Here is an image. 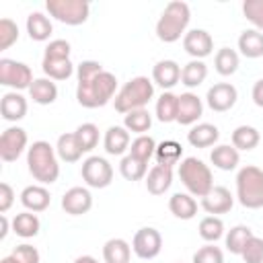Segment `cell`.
<instances>
[{"label": "cell", "mask_w": 263, "mask_h": 263, "mask_svg": "<svg viewBox=\"0 0 263 263\" xmlns=\"http://www.w3.org/2000/svg\"><path fill=\"white\" fill-rule=\"evenodd\" d=\"M76 101L86 109L105 107L113 95H117V78L115 74L103 70V66L95 60H84L76 68Z\"/></svg>", "instance_id": "6da1fadb"}, {"label": "cell", "mask_w": 263, "mask_h": 263, "mask_svg": "<svg viewBox=\"0 0 263 263\" xmlns=\"http://www.w3.org/2000/svg\"><path fill=\"white\" fill-rule=\"evenodd\" d=\"M27 164L33 179L39 181L41 185H51L60 177L58 152L45 140H37L27 148Z\"/></svg>", "instance_id": "7a4b0ae2"}, {"label": "cell", "mask_w": 263, "mask_h": 263, "mask_svg": "<svg viewBox=\"0 0 263 263\" xmlns=\"http://www.w3.org/2000/svg\"><path fill=\"white\" fill-rule=\"evenodd\" d=\"M191 21V10L185 2L175 0L168 2L156 23V37L164 43H175L181 39V35L185 37V29Z\"/></svg>", "instance_id": "3957f363"}, {"label": "cell", "mask_w": 263, "mask_h": 263, "mask_svg": "<svg viewBox=\"0 0 263 263\" xmlns=\"http://www.w3.org/2000/svg\"><path fill=\"white\" fill-rule=\"evenodd\" d=\"M154 97V82L146 76H136L127 80L115 95V111L117 113H129L136 109H144L150 99Z\"/></svg>", "instance_id": "277c9868"}, {"label": "cell", "mask_w": 263, "mask_h": 263, "mask_svg": "<svg viewBox=\"0 0 263 263\" xmlns=\"http://www.w3.org/2000/svg\"><path fill=\"white\" fill-rule=\"evenodd\" d=\"M179 179L185 185V189L189 191V195H193V197H203L214 187V177H212L210 166L195 156H187L181 160Z\"/></svg>", "instance_id": "5b68a950"}, {"label": "cell", "mask_w": 263, "mask_h": 263, "mask_svg": "<svg viewBox=\"0 0 263 263\" xmlns=\"http://www.w3.org/2000/svg\"><path fill=\"white\" fill-rule=\"evenodd\" d=\"M236 197L242 208L259 210L263 208V171L259 166L247 164L236 175Z\"/></svg>", "instance_id": "8992f818"}, {"label": "cell", "mask_w": 263, "mask_h": 263, "mask_svg": "<svg viewBox=\"0 0 263 263\" xmlns=\"http://www.w3.org/2000/svg\"><path fill=\"white\" fill-rule=\"evenodd\" d=\"M41 68L51 80H68L74 74V64L70 62V43L66 39H53L45 47Z\"/></svg>", "instance_id": "52a82bcc"}, {"label": "cell", "mask_w": 263, "mask_h": 263, "mask_svg": "<svg viewBox=\"0 0 263 263\" xmlns=\"http://www.w3.org/2000/svg\"><path fill=\"white\" fill-rule=\"evenodd\" d=\"M45 8H47L49 16H53L55 21L70 25V27H78V25L86 23V18L90 14V4L84 0H47Z\"/></svg>", "instance_id": "ba28073f"}, {"label": "cell", "mask_w": 263, "mask_h": 263, "mask_svg": "<svg viewBox=\"0 0 263 263\" xmlns=\"http://www.w3.org/2000/svg\"><path fill=\"white\" fill-rule=\"evenodd\" d=\"M33 80H35L33 72L27 64L8 60V58L0 60V84L2 86H10L14 90H25V88H31Z\"/></svg>", "instance_id": "9c48e42d"}, {"label": "cell", "mask_w": 263, "mask_h": 263, "mask_svg": "<svg viewBox=\"0 0 263 263\" xmlns=\"http://www.w3.org/2000/svg\"><path fill=\"white\" fill-rule=\"evenodd\" d=\"M80 175H82V179H84V183L88 187H92V189H105L113 181V166L103 156H88L82 162Z\"/></svg>", "instance_id": "30bf717a"}, {"label": "cell", "mask_w": 263, "mask_h": 263, "mask_svg": "<svg viewBox=\"0 0 263 263\" xmlns=\"http://www.w3.org/2000/svg\"><path fill=\"white\" fill-rule=\"evenodd\" d=\"M27 142H29V138L23 127H16V125L6 127L0 136V158L4 162H14L25 152Z\"/></svg>", "instance_id": "8fae6325"}, {"label": "cell", "mask_w": 263, "mask_h": 263, "mask_svg": "<svg viewBox=\"0 0 263 263\" xmlns=\"http://www.w3.org/2000/svg\"><path fill=\"white\" fill-rule=\"evenodd\" d=\"M132 249L140 259H154V257H158V253L162 249V236L156 228L144 226L134 234Z\"/></svg>", "instance_id": "7c38bea8"}, {"label": "cell", "mask_w": 263, "mask_h": 263, "mask_svg": "<svg viewBox=\"0 0 263 263\" xmlns=\"http://www.w3.org/2000/svg\"><path fill=\"white\" fill-rule=\"evenodd\" d=\"M183 49L193 60H203L214 51V39L203 29H191L183 37Z\"/></svg>", "instance_id": "4fadbf2b"}, {"label": "cell", "mask_w": 263, "mask_h": 263, "mask_svg": "<svg viewBox=\"0 0 263 263\" xmlns=\"http://www.w3.org/2000/svg\"><path fill=\"white\" fill-rule=\"evenodd\" d=\"M238 99V92L236 88L230 84V82H218L214 84L208 95H205V101H208V107L216 113H224V111H230L234 107Z\"/></svg>", "instance_id": "5bb4252c"}, {"label": "cell", "mask_w": 263, "mask_h": 263, "mask_svg": "<svg viewBox=\"0 0 263 263\" xmlns=\"http://www.w3.org/2000/svg\"><path fill=\"white\" fill-rule=\"evenodd\" d=\"M92 208V195L86 187H72L62 197V210L70 216H82Z\"/></svg>", "instance_id": "9a60e30c"}, {"label": "cell", "mask_w": 263, "mask_h": 263, "mask_svg": "<svg viewBox=\"0 0 263 263\" xmlns=\"http://www.w3.org/2000/svg\"><path fill=\"white\" fill-rule=\"evenodd\" d=\"M232 205H234V197H232V193H230L226 187H222V185L212 187V189L201 197V208H203L208 214H212V216H216V214H228V212L232 210Z\"/></svg>", "instance_id": "2e32d148"}, {"label": "cell", "mask_w": 263, "mask_h": 263, "mask_svg": "<svg viewBox=\"0 0 263 263\" xmlns=\"http://www.w3.org/2000/svg\"><path fill=\"white\" fill-rule=\"evenodd\" d=\"M181 80V66L175 60H160L152 68V82L162 90H171Z\"/></svg>", "instance_id": "e0dca14e"}, {"label": "cell", "mask_w": 263, "mask_h": 263, "mask_svg": "<svg viewBox=\"0 0 263 263\" xmlns=\"http://www.w3.org/2000/svg\"><path fill=\"white\" fill-rule=\"evenodd\" d=\"M203 113V103L195 92H183L179 95V111H177V123L181 125H193Z\"/></svg>", "instance_id": "ac0fdd59"}, {"label": "cell", "mask_w": 263, "mask_h": 263, "mask_svg": "<svg viewBox=\"0 0 263 263\" xmlns=\"http://www.w3.org/2000/svg\"><path fill=\"white\" fill-rule=\"evenodd\" d=\"M0 115L6 121H21L27 115V99L21 92H6L0 101Z\"/></svg>", "instance_id": "d6986e66"}, {"label": "cell", "mask_w": 263, "mask_h": 263, "mask_svg": "<svg viewBox=\"0 0 263 263\" xmlns=\"http://www.w3.org/2000/svg\"><path fill=\"white\" fill-rule=\"evenodd\" d=\"M173 185V168L171 166H162V164H154L148 175H146V189L152 195H162L164 191H168V187Z\"/></svg>", "instance_id": "ffe728a7"}, {"label": "cell", "mask_w": 263, "mask_h": 263, "mask_svg": "<svg viewBox=\"0 0 263 263\" xmlns=\"http://www.w3.org/2000/svg\"><path fill=\"white\" fill-rule=\"evenodd\" d=\"M21 203L29 212H43L51 203V195L43 185H29L21 191Z\"/></svg>", "instance_id": "44dd1931"}, {"label": "cell", "mask_w": 263, "mask_h": 263, "mask_svg": "<svg viewBox=\"0 0 263 263\" xmlns=\"http://www.w3.org/2000/svg\"><path fill=\"white\" fill-rule=\"evenodd\" d=\"M103 146H105V152L111 154V156H121L127 148H129V132L121 125H111L107 132H105V138H103Z\"/></svg>", "instance_id": "7402d4cb"}, {"label": "cell", "mask_w": 263, "mask_h": 263, "mask_svg": "<svg viewBox=\"0 0 263 263\" xmlns=\"http://www.w3.org/2000/svg\"><path fill=\"white\" fill-rule=\"evenodd\" d=\"M220 129L212 123H197L187 132V142L193 148H210L218 142Z\"/></svg>", "instance_id": "603a6c76"}, {"label": "cell", "mask_w": 263, "mask_h": 263, "mask_svg": "<svg viewBox=\"0 0 263 263\" xmlns=\"http://www.w3.org/2000/svg\"><path fill=\"white\" fill-rule=\"evenodd\" d=\"M210 160L220 171H234L238 166V162H240V154H238V150L234 146L220 144L210 152Z\"/></svg>", "instance_id": "cb8c5ba5"}, {"label": "cell", "mask_w": 263, "mask_h": 263, "mask_svg": "<svg viewBox=\"0 0 263 263\" xmlns=\"http://www.w3.org/2000/svg\"><path fill=\"white\" fill-rule=\"evenodd\" d=\"M238 49L245 58L257 60L263 55V33L257 29H247L238 37Z\"/></svg>", "instance_id": "d4e9b609"}, {"label": "cell", "mask_w": 263, "mask_h": 263, "mask_svg": "<svg viewBox=\"0 0 263 263\" xmlns=\"http://www.w3.org/2000/svg\"><path fill=\"white\" fill-rule=\"evenodd\" d=\"M168 210L179 220H191L197 214V201L193 199V195L179 191L168 199Z\"/></svg>", "instance_id": "484cf974"}, {"label": "cell", "mask_w": 263, "mask_h": 263, "mask_svg": "<svg viewBox=\"0 0 263 263\" xmlns=\"http://www.w3.org/2000/svg\"><path fill=\"white\" fill-rule=\"evenodd\" d=\"M29 95L37 105H51L58 99V86L51 78H35L29 88Z\"/></svg>", "instance_id": "4316f807"}, {"label": "cell", "mask_w": 263, "mask_h": 263, "mask_svg": "<svg viewBox=\"0 0 263 263\" xmlns=\"http://www.w3.org/2000/svg\"><path fill=\"white\" fill-rule=\"evenodd\" d=\"M51 31H53V25L49 16H45L43 12H31L27 16V33L33 41H47Z\"/></svg>", "instance_id": "83f0119b"}, {"label": "cell", "mask_w": 263, "mask_h": 263, "mask_svg": "<svg viewBox=\"0 0 263 263\" xmlns=\"http://www.w3.org/2000/svg\"><path fill=\"white\" fill-rule=\"evenodd\" d=\"M181 156H183V146L175 140H164L160 144H156V152H154V158H156V164H162V166H171L173 164H179L181 162Z\"/></svg>", "instance_id": "f1b7e54d"}, {"label": "cell", "mask_w": 263, "mask_h": 263, "mask_svg": "<svg viewBox=\"0 0 263 263\" xmlns=\"http://www.w3.org/2000/svg\"><path fill=\"white\" fill-rule=\"evenodd\" d=\"M39 228H41V222L35 214L31 212H21L12 218V232L21 238H33L39 234Z\"/></svg>", "instance_id": "f546056e"}, {"label": "cell", "mask_w": 263, "mask_h": 263, "mask_svg": "<svg viewBox=\"0 0 263 263\" xmlns=\"http://www.w3.org/2000/svg\"><path fill=\"white\" fill-rule=\"evenodd\" d=\"M132 247L123 238H109L103 245V259L105 263H129Z\"/></svg>", "instance_id": "4dcf8cb0"}, {"label": "cell", "mask_w": 263, "mask_h": 263, "mask_svg": "<svg viewBox=\"0 0 263 263\" xmlns=\"http://www.w3.org/2000/svg\"><path fill=\"white\" fill-rule=\"evenodd\" d=\"M208 78V66L203 60H191L181 68V84L187 88H197Z\"/></svg>", "instance_id": "1f68e13d"}, {"label": "cell", "mask_w": 263, "mask_h": 263, "mask_svg": "<svg viewBox=\"0 0 263 263\" xmlns=\"http://www.w3.org/2000/svg\"><path fill=\"white\" fill-rule=\"evenodd\" d=\"M177 111H179V95L166 90L158 97L156 101V117L162 123H171L177 121Z\"/></svg>", "instance_id": "d6a6232c"}, {"label": "cell", "mask_w": 263, "mask_h": 263, "mask_svg": "<svg viewBox=\"0 0 263 263\" xmlns=\"http://www.w3.org/2000/svg\"><path fill=\"white\" fill-rule=\"evenodd\" d=\"M55 152H58V158L64 160V162H78L80 156L84 154L76 142V136L74 132L72 134H62L58 138V144H55Z\"/></svg>", "instance_id": "836d02e7"}, {"label": "cell", "mask_w": 263, "mask_h": 263, "mask_svg": "<svg viewBox=\"0 0 263 263\" xmlns=\"http://www.w3.org/2000/svg\"><path fill=\"white\" fill-rule=\"evenodd\" d=\"M261 142V134L257 132V127L253 125H238L234 132H232V146L236 150H253L257 148V144Z\"/></svg>", "instance_id": "e575fe53"}, {"label": "cell", "mask_w": 263, "mask_h": 263, "mask_svg": "<svg viewBox=\"0 0 263 263\" xmlns=\"http://www.w3.org/2000/svg\"><path fill=\"white\" fill-rule=\"evenodd\" d=\"M150 125H152V115L148 113V109H136L123 115V127L138 136H144L150 129Z\"/></svg>", "instance_id": "d590c367"}, {"label": "cell", "mask_w": 263, "mask_h": 263, "mask_svg": "<svg viewBox=\"0 0 263 263\" xmlns=\"http://www.w3.org/2000/svg\"><path fill=\"white\" fill-rule=\"evenodd\" d=\"M238 64H240V58L234 49L230 47H222L218 49L216 58H214V66H216V72L220 76H232L236 70H238Z\"/></svg>", "instance_id": "8d00e7d4"}, {"label": "cell", "mask_w": 263, "mask_h": 263, "mask_svg": "<svg viewBox=\"0 0 263 263\" xmlns=\"http://www.w3.org/2000/svg\"><path fill=\"white\" fill-rule=\"evenodd\" d=\"M119 173H121V177L125 181H140V179H144L148 175V162L127 154L119 162Z\"/></svg>", "instance_id": "74e56055"}, {"label": "cell", "mask_w": 263, "mask_h": 263, "mask_svg": "<svg viewBox=\"0 0 263 263\" xmlns=\"http://www.w3.org/2000/svg\"><path fill=\"white\" fill-rule=\"evenodd\" d=\"M251 236H255L253 230L249 226H245V224H238V226H234V228L228 230V234H226V249L232 255H240Z\"/></svg>", "instance_id": "f35d334b"}, {"label": "cell", "mask_w": 263, "mask_h": 263, "mask_svg": "<svg viewBox=\"0 0 263 263\" xmlns=\"http://www.w3.org/2000/svg\"><path fill=\"white\" fill-rule=\"evenodd\" d=\"M197 230L205 242H216L224 236V222L218 216H205V218H201Z\"/></svg>", "instance_id": "ab89813d"}, {"label": "cell", "mask_w": 263, "mask_h": 263, "mask_svg": "<svg viewBox=\"0 0 263 263\" xmlns=\"http://www.w3.org/2000/svg\"><path fill=\"white\" fill-rule=\"evenodd\" d=\"M74 136H76V142H78V146H80L82 152H90L99 144V127L95 123H82V125H78L76 132H74Z\"/></svg>", "instance_id": "60d3db41"}, {"label": "cell", "mask_w": 263, "mask_h": 263, "mask_svg": "<svg viewBox=\"0 0 263 263\" xmlns=\"http://www.w3.org/2000/svg\"><path fill=\"white\" fill-rule=\"evenodd\" d=\"M154 152H156V142H154L152 136H146V134L144 136H138L129 144V154L136 156V158H140V160H144V162H148L154 156Z\"/></svg>", "instance_id": "b9f144b4"}, {"label": "cell", "mask_w": 263, "mask_h": 263, "mask_svg": "<svg viewBox=\"0 0 263 263\" xmlns=\"http://www.w3.org/2000/svg\"><path fill=\"white\" fill-rule=\"evenodd\" d=\"M242 14L257 31L263 33V0H245Z\"/></svg>", "instance_id": "7bdbcfd3"}, {"label": "cell", "mask_w": 263, "mask_h": 263, "mask_svg": "<svg viewBox=\"0 0 263 263\" xmlns=\"http://www.w3.org/2000/svg\"><path fill=\"white\" fill-rule=\"evenodd\" d=\"M18 41V27L12 18H2L0 21V51L8 49Z\"/></svg>", "instance_id": "ee69618b"}, {"label": "cell", "mask_w": 263, "mask_h": 263, "mask_svg": "<svg viewBox=\"0 0 263 263\" xmlns=\"http://www.w3.org/2000/svg\"><path fill=\"white\" fill-rule=\"evenodd\" d=\"M245 263H263V238L251 236L240 253Z\"/></svg>", "instance_id": "f6af8a7d"}, {"label": "cell", "mask_w": 263, "mask_h": 263, "mask_svg": "<svg viewBox=\"0 0 263 263\" xmlns=\"http://www.w3.org/2000/svg\"><path fill=\"white\" fill-rule=\"evenodd\" d=\"M191 263H224V253L214 245H205L195 251Z\"/></svg>", "instance_id": "bcb514c9"}, {"label": "cell", "mask_w": 263, "mask_h": 263, "mask_svg": "<svg viewBox=\"0 0 263 263\" xmlns=\"http://www.w3.org/2000/svg\"><path fill=\"white\" fill-rule=\"evenodd\" d=\"M10 257L16 263H39L41 261L39 251L33 245H18V247H14V251L10 253Z\"/></svg>", "instance_id": "7dc6e473"}, {"label": "cell", "mask_w": 263, "mask_h": 263, "mask_svg": "<svg viewBox=\"0 0 263 263\" xmlns=\"http://www.w3.org/2000/svg\"><path fill=\"white\" fill-rule=\"evenodd\" d=\"M14 201V191L8 183H0V212H8Z\"/></svg>", "instance_id": "c3c4849f"}, {"label": "cell", "mask_w": 263, "mask_h": 263, "mask_svg": "<svg viewBox=\"0 0 263 263\" xmlns=\"http://www.w3.org/2000/svg\"><path fill=\"white\" fill-rule=\"evenodd\" d=\"M251 97H253V103H255L257 107H261V109H263V78H259V80L253 84Z\"/></svg>", "instance_id": "681fc988"}, {"label": "cell", "mask_w": 263, "mask_h": 263, "mask_svg": "<svg viewBox=\"0 0 263 263\" xmlns=\"http://www.w3.org/2000/svg\"><path fill=\"white\" fill-rule=\"evenodd\" d=\"M0 224H2V230H0V240H4L6 238V234H8V218L2 214L0 216Z\"/></svg>", "instance_id": "f907efd6"}, {"label": "cell", "mask_w": 263, "mask_h": 263, "mask_svg": "<svg viewBox=\"0 0 263 263\" xmlns=\"http://www.w3.org/2000/svg\"><path fill=\"white\" fill-rule=\"evenodd\" d=\"M74 263H99V261L95 257H90V255H82V257H76Z\"/></svg>", "instance_id": "816d5d0a"}, {"label": "cell", "mask_w": 263, "mask_h": 263, "mask_svg": "<svg viewBox=\"0 0 263 263\" xmlns=\"http://www.w3.org/2000/svg\"><path fill=\"white\" fill-rule=\"evenodd\" d=\"M0 263H16V261H14V259H12V257H10V255H8V257H4V259H2V261H0Z\"/></svg>", "instance_id": "f5cc1de1"}]
</instances>
